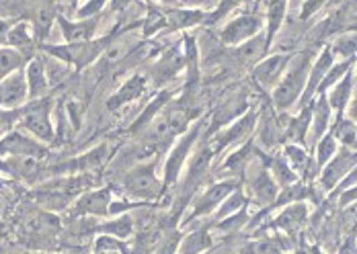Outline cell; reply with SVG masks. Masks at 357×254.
I'll return each instance as SVG.
<instances>
[{"label":"cell","instance_id":"cell-1","mask_svg":"<svg viewBox=\"0 0 357 254\" xmlns=\"http://www.w3.org/2000/svg\"><path fill=\"white\" fill-rule=\"evenodd\" d=\"M310 54H300L296 56V62H289L286 74L282 76L280 84L273 88L271 97L273 103L280 111L291 109L294 105H298L304 88H306V80H308V72H310Z\"/></svg>","mask_w":357,"mask_h":254},{"label":"cell","instance_id":"cell-2","mask_svg":"<svg viewBox=\"0 0 357 254\" xmlns=\"http://www.w3.org/2000/svg\"><path fill=\"white\" fill-rule=\"evenodd\" d=\"M156 168H158V160H148V162L142 160L138 166L128 170L121 182L126 195L138 199L140 203H150L158 199L165 193V189H162V177H158Z\"/></svg>","mask_w":357,"mask_h":254},{"label":"cell","instance_id":"cell-3","mask_svg":"<svg viewBox=\"0 0 357 254\" xmlns=\"http://www.w3.org/2000/svg\"><path fill=\"white\" fill-rule=\"evenodd\" d=\"M113 37L105 39H93V41H84V43H64V45H41L43 51L50 58H56L60 62H64L66 66H72L74 70H82L86 66H91L97 58H101V54L107 49V43Z\"/></svg>","mask_w":357,"mask_h":254},{"label":"cell","instance_id":"cell-4","mask_svg":"<svg viewBox=\"0 0 357 254\" xmlns=\"http://www.w3.org/2000/svg\"><path fill=\"white\" fill-rule=\"evenodd\" d=\"M202 121L193 123L185 134H181V138L177 140V144L171 148V152L167 154V160H165V166H162V189L167 193L169 186L177 184L181 179V173L183 168L187 166V160L191 158V150L193 145L197 144L199 136H202Z\"/></svg>","mask_w":357,"mask_h":254},{"label":"cell","instance_id":"cell-5","mask_svg":"<svg viewBox=\"0 0 357 254\" xmlns=\"http://www.w3.org/2000/svg\"><path fill=\"white\" fill-rule=\"evenodd\" d=\"M52 99L50 97H41L36 101H29L25 107H21V117H19V125L31 134L37 142L50 144L54 142V123H52Z\"/></svg>","mask_w":357,"mask_h":254},{"label":"cell","instance_id":"cell-6","mask_svg":"<svg viewBox=\"0 0 357 254\" xmlns=\"http://www.w3.org/2000/svg\"><path fill=\"white\" fill-rule=\"evenodd\" d=\"M238 189V181H218L214 184H210L193 203L191 212L187 214V218L183 219L181 225H189L191 221H197L202 218H210L214 216V212L220 207V203L232 193Z\"/></svg>","mask_w":357,"mask_h":254},{"label":"cell","instance_id":"cell-7","mask_svg":"<svg viewBox=\"0 0 357 254\" xmlns=\"http://www.w3.org/2000/svg\"><path fill=\"white\" fill-rule=\"evenodd\" d=\"M265 29V19L252 13H245L234 17L232 21H228L224 25V29L220 31V41L226 47H236L245 41H249L255 35H259Z\"/></svg>","mask_w":357,"mask_h":254},{"label":"cell","instance_id":"cell-8","mask_svg":"<svg viewBox=\"0 0 357 254\" xmlns=\"http://www.w3.org/2000/svg\"><path fill=\"white\" fill-rule=\"evenodd\" d=\"M357 164V150L356 148H339V152L324 164L319 173V182H321L322 191L331 193L337 189V184L343 181L349 170Z\"/></svg>","mask_w":357,"mask_h":254},{"label":"cell","instance_id":"cell-9","mask_svg":"<svg viewBox=\"0 0 357 254\" xmlns=\"http://www.w3.org/2000/svg\"><path fill=\"white\" fill-rule=\"evenodd\" d=\"M113 203L111 186L89 189L72 203L74 218H109V207Z\"/></svg>","mask_w":357,"mask_h":254},{"label":"cell","instance_id":"cell-10","mask_svg":"<svg viewBox=\"0 0 357 254\" xmlns=\"http://www.w3.org/2000/svg\"><path fill=\"white\" fill-rule=\"evenodd\" d=\"M294 60L291 54H275V56H265L263 60H259L252 66V80L259 84V88L263 90H271L280 84L282 76L286 74L289 62Z\"/></svg>","mask_w":357,"mask_h":254},{"label":"cell","instance_id":"cell-11","mask_svg":"<svg viewBox=\"0 0 357 254\" xmlns=\"http://www.w3.org/2000/svg\"><path fill=\"white\" fill-rule=\"evenodd\" d=\"M29 103V88L25 70H15L0 80V107L2 109H21Z\"/></svg>","mask_w":357,"mask_h":254},{"label":"cell","instance_id":"cell-12","mask_svg":"<svg viewBox=\"0 0 357 254\" xmlns=\"http://www.w3.org/2000/svg\"><path fill=\"white\" fill-rule=\"evenodd\" d=\"M45 154H47V150L39 144L36 138H29L21 132H8L6 136L0 138V156L41 160Z\"/></svg>","mask_w":357,"mask_h":254},{"label":"cell","instance_id":"cell-13","mask_svg":"<svg viewBox=\"0 0 357 254\" xmlns=\"http://www.w3.org/2000/svg\"><path fill=\"white\" fill-rule=\"evenodd\" d=\"M255 123H257V113L250 111L245 117H241L234 123H230L228 127H220L218 132H214L212 140H208V145L214 150V154H218V152H222L228 145L238 144V142H243V138H247L252 132Z\"/></svg>","mask_w":357,"mask_h":254},{"label":"cell","instance_id":"cell-14","mask_svg":"<svg viewBox=\"0 0 357 254\" xmlns=\"http://www.w3.org/2000/svg\"><path fill=\"white\" fill-rule=\"evenodd\" d=\"M333 64H335V56H333V51H331V45H326L321 51V56H319V58L312 62V66H310L308 80H306V88H304V93H302V97H300V101H298V107H300V109L306 107V105H310V103L317 99V93H319V86H321L322 78L326 76V72L331 70Z\"/></svg>","mask_w":357,"mask_h":254},{"label":"cell","instance_id":"cell-15","mask_svg":"<svg viewBox=\"0 0 357 254\" xmlns=\"http://www.w3.org/2000/svg\"><path fill=\"white\" fill-rule=\"evenodd\" d=\"M58 25H60V31L66 43H84V41H93L97 35V29H99V15L97 17H91V19H76L70 21L62 15L56 17Z\"/></svg>","mask_w":357,"mask_h":254},{"label":"cell","instance_id":"cell-16","mask_svg":"<svg viewBox=\"0 0 357 254\" xmlns=\"http://www.w3.org/2000/svg\"><path fill=\"white\" fill-rule=\"evenodd\" d=\"M214 156V150H212L210 145H202V148L187 160V177H185V182H183V193H191V189L208 175Z\"/></svg>","mask_w":357,"mask_h":254},{"label":"cell","instance_id":"cell-17","mask_svg":"<svg viewBox=\"0 0 357 254\" xmlns=\"http://www.w3.org/2000/svg\"><path fill=\"white\" fill-rule=\"evenodd\" d=\"M306 219H308V205L304 201H296V203L286 205L278 218L269 221V225L273 230H282L286 234H296L304 225Z\"/></svg>","mask_w":357,"mask_h":254},{"label":"cell","instance_id":"cell-18","mask_svg":"<svg viewBox=\"0 0 357 254\" xmlns=\"http://www.w3.org/2000/svg\"><path fill=\"white\" fill-rule=\"evenodd\" d=\"M25 78H27V88H29V101H36L47 95L50 90V80L45 72V60L41 56H33L27 66H25Z\"/></svg>","mask_w":357,"mask_h":254},{"label":"cell","instance_id":"cell-19","mask_svg":"<svg viewBox=\"0 0 357 254\" xmlns=\"http://www.w3.org/2000/svg\"><path fill=\"white\" fill-rule=\"evenodd\" d=\"M146 88H148V76H146V74H134V76H130V78L119 86V90L109 99L107 109H121L123 105H128V103H132L134 99H138Z\"/></svg>","mask_w":357,"mask_h":254},{"label":"cell","instance_id":"cell-20","mask_svg":"<svg viewBox=\"0 0 357 254\" xmlns=\"http://www.w3.org/2000/svg\"><path fill=\"white\" fill-rule=\"evenodd\" d=\"M250 193L255 195V201L261 205V207H271L273 201L278 199L280 195V184L275 182V179L271 177V173L263 166L255 179L250 181Z\"/></svg>","mask_w":357,"mask_h":254},{"label":"cell","instance_id":"cell-21","mask_svg":"<svg viewBox=\"0 0 357 254\" xmlns=\"http://www.w3.org/2000/svg\"><path fill=\"white\" fill-rule=\"evenodd\" d=\"M351 95H354V68L326 93L328 105H331V109L337 113V119L345 117V111H347V105L351 101Z\"/></svg>","mask_w":357,"mask_h":254},{"label":"cell","instance_id":"cell-22","mask_svg":"<svg viewBox=\"0 0 357 254\" xmlns=\"http://www.w3.org/2000/svg\"><path fill=\"white\" fill-rule=\"evenodd\" d=\"M212 248H214V236L210 228H197L181 236L177 254H208V251Z\"/></svg>","mask_w":357,"mask_h":254},{"label":"cell","instance_id":"cell-23","mask_svg":"<svg viewBox=\"0 0 357 254\" xmlns=\"http://www.w3.org/2000/svg\"><path fill=\"white\" fill-rule=\"evenodd\" d=\"M331 115H333V109L328 105L326 95H317V99L312 101V121H310V132H308V138L312 140V144H317L328 132Z\"/></svg>","mask_w":357,"mask_h":254},{"label":"cell","instance_id":"cell-24","mask_svg":"<svg viewBox=\"0 0 357 254\" xmlns=\"http://www.w3.org/2000/svg\"><path fill=\"white\" fill-rule=\"evenodd\" d=\"M232 51H234L236 62L255 66V64H257L259 60H263V58L267 56V51H269L267 39H265V31H261L259 35H255L252 39H249V41H245V43H241V45H236V47H232Z\"/></svg>","mask_w":357,"mask_h":254},{"label":"cell","instance_id":"cell-25","mask_svg":"<svg viewBox=\"0 0 357 254\" xmlns=\"http://www.w3.org/2000/svg\"><path fill=\"white\" fill-rule=\"evenodd\" d=\"M289 0H265V39L267 47H271L278 31L284 25Z\"/></svg>","mask_w":357,"mask_h":254},{"label":"cell","instance_id":"cell-26","mask_svg":"<svg viewBox=\"0 0 357 254\" xmlns=\"http://www.w3.org/2000/svg\"><path fill=\"white\" fill-rule=\"evenodd\" d=\"M36 39H33V29L29 23L21 21V23H15L10 25L8 29V39H6V45H10L15 51H19L23 58H29L31 51H33V45Z\"/></svg>","mask_w":357,"mask_h":254},{"label":"cell","instance_id":"cell-27","mask_svg":"<svg viewBox=\"0 0 357 254\" xmlns=\"http://www.w3.org/2000/svg\"><path fill=\"white\" fill-rule=\"evenodd\" d=\"M206 13L195 8H173L165 13V27L169 29H191L206 23Z\"/></svg>","mask_w":357,"mask_h":254},{"label":"cell","instance_id":"cell-28","mask_svg":"<svg viewBox=\"0 0 357 254\" xmlns=\"http://www.w3.org/2000/svg\"><path fill=\"white\" fill-rule=\"evenodd\" d=\"M185 66V56H177V49H169L154 66L150 76L156 80V84H165L167 80L175 78L178 70H183Z\"/></svg>","mask_w":357,"mask_h":254},{"label":"cell","instance_id":"cell-29","mask_svg":"<svg viewBox=\"0 0 357 254\" xmlns=\"http://www.w3.org/2000/svg\"><path fill=\"white\" fill-rule=\"evenodd\" d=\"M107 154H109V148L105 144L99 145V148H95V150H91V152H86L84 156H80V158H74L70 160L68 164H64V166H60L58 170L62 173H84V170H93V168H97V166H101L105 160H107Z\"/></svg>","mask_w":357,"mask_h":254},{"label":"cell","instance_id":"cell-30","mask_svg":"<svg viewBox=\"0 0 357 254\" xmlns=\"http://www.w3.org/2000/svg\"><path fill=\"white\" fill-rule=\"evenodd\" d=\"M263 164H265V168L271 173V177L275 179V182L280 184V189L298 181V175H296V173H294V168L287 164V160L284 158V156L265 158V160H263Z\"/></svg>","mask_w":357,"mask_h":254},{"label":"cell","instance_id":"cell-31","mask_svg":"<svg viewBox=\"0 0 357 254\" xmlns=\"http://www.w3.org/2000/svg\"><path fill=\"white\" fill-rule=\"evenodd\" d=\"M247 205H249V197L241 191V189H236V191H232L222 203H220V207L214 212V223L215 221H220V219L224 218H230V216H234V214H238L241 209H247Z\"/></svg>","mask_w":357,"mask_h":254},{"label":"cell","instance_id":"cell-32","mask_svg":"<svg viewBox=\"0 0 357 254\" xmlns=\"http://www.w3.org/2000/svg\"><path fill=\"white\" fill-rule=\"evenodd\" d=\"M97 232H99V234L115 236V238H121V240L132 238V236H134V219L128 218V216H115V218L99 223V225H97Z\"/></svg>","mask_w":357,"mask_h":254},{"label":"cell","instance_id":"cell-33","mask_svg":"<svg viewBox=\"0 0 357 254\" xmlns=\"http://www.w3.org/2000/svg\"><path fill=\"white\" fill-rule=\"evenodd\" d=\"M331 134L335 136V140L339 144H343L345 148H356L357 150V125L351 119H347V117L337 119L333 129H331Z\"/></svg>","mask_w":357,"mask_h":254},{"label":"cell","instance_id":"cell-34","mask_svg":"<svg viewBox=\"0 0 357 254\" xmlns=\"http://www.w3.org/2000/svg\"><path fill=\"white\" fill-rule=\"evenodd\" d=\"M331 51L335 56V60H349L357 58V33H345L341 35L333 45Z\"/></svg>","mask_w":357,"mask_h":254},{"label":"cell","instance_id":"cell-35","mask_svg":"<svg viewBox=\"0 0 357 254\" xmlns=\"http://www.w3.org/2000/svg\"><path fill=\"white\" fill-rule=\"evenodd\" d=\"M337 152H339V142L335 140V136H333L331 132H326L321 140L317 142V158H314V162H317V166H319V173H321L322 166H324Z\"/></svg>","mask_w":357,"mask_h":254},{"label":"cell","instance_id":"cell-36","mask_svg":"<svg viewBox=\"0 0 357 254\" xmlns=\"http://www.w3.org/2000/svg\"><path fill=\"white\" fill-rule=\"evenodd\" d=\"M286 251V246L282 244L280 238H261L249 242L238 254H280Z\"/></svg>","mask_w":357,"mask_h":254},{"label":"cell","instance_id":"cell-37","mask_svg":"<svg viewBox=\"0 0 357 254\" xmlns=\"http://www.w3.org/2000/svg\"><path fill=\"white\" fill-rule=\"evenodd\" d=\"M23 60L25 58L19 51H15L13 47H0V80L15 70H21Z\"/></svg>","mask_w":357,"mask_h":254},{"label":"cell","instance_id":"cell-38","mask_svg":"<svg viewBox=\"0 0 357 254\" xmlns=\"http://www.w3.org/2000/svg\"><path fill=\"white\" fill-rule=\"evenodd\" d=\"M123 253L130 254L128 244L121 240V238H115V236H109V234H99L95 238V244H93V253Z\"/></svg>","mask_w":357,"mask_h":254},{"label":"cell","instance_id":"cell-39","mask_svg":"<svg viewBox=\"0 0 357 254\" xmlns=\"http://www.w3.org/2000/svg\"><path fill=\"white\" fill-rule=\"evenodd\" d=\"M249 0H220L218 2V6L214 8V13H210L208 17H206V23L208 25H215L218 21H222L224 17H228L232 10H236L238 6H243V4H247Z\"/></svg>","mask_w":357,"mask_h":254},{"label":"cell","instance_id":"cell-40","mask_svg":"<svg viewBox=\"0 0 357 254\" xmlns=\"http://www.w3.org/2000/svg\"><path fill=\"white\" fill-rule=\"evenodd\" d=\"M105 4H107V0H89L84 6L76 8L74 15H76V19H91V17H97L103 13Z\"/></svg>","mask_w":357,"mask_h":254},{"label":"cell","instance_id":"cell-41","mask_svg":"<svg viewBox=\"0 0 357 254\" xmlns=\"http://www.w3.org/2000/svg\"><path fill=\"white\" fill-rule=\"evenodd\" d=\"M21 109H2L0 107V134L10 132L15 125H19Z\"/></svg>","mask_w":357,"mask_h":254},{"label":"cell","instance_id":"cell-42","mask_svg":"<svg viewBox=\"0 0 357 254\" xmlns=\"http://www.w3.org/2000/svg\"><path fill=\"white\" fill-rule=\"evenodd\" d=\"M54 13H50V10H41L39 15H37V21H36V33L37 39H43V37L50 33V29H52V25H54Z\"/></svg>","mask_w":357,"mask_h":254},{"label":"cell","instance_id":"cell-43","mask_svg":"<svg viewBox=\"0 0 357 254\" xmlns=\"http://www.w3.org/2000/svg\"><path fill=\"white\" fill-rule=\"evenodd\" d=\"M326 4V0H306L304 2V6H302V19H310L314 13H319L322 6Z\"/></svg>","mask_w":357,"mask_h":254},{"label":"cell","instance_id":"cell-44","mask_svg":"<svg viewBox=\"0 0 357 254\" xmlns=\"http://www.w3.org/2000/svg\"><path fill=\"white\" fill-rule=\"evenodd\" d=\"M339 195H341V197H339V205H341V207H347V205L356 203L357 201V184L356 186H349V189H345V191H341Z\"/></svg>","mask_w":357,"mask_h":254},{"label":"cell","instance_id":"cell-45","mask_svg":"<svg viewBox=\"0 0 357 254\" xmlns=\"http://www.w3.org/2000/svg\"><path fill=\"white\" fill-rule=\"evenodd\" d=\"M356 184H357V164L351 168V170H349V175L337 184V193H341V191H345V189H349V186H356Z\"/></svg>","mask_w":357,"mask_h":254},{"label":"cell","instance_id":"cell-46","mask_svg":"<svg viewBox=\"0 0 357 254\" xmlns=\"http://www.w3.org/2000/svg\"><path fill=\"white\" fill-rule=\"evenodd\" d=\"M178 240H181V236H173V238H169L162 246H160V253L158 254H177L178 248Z\"/></svg>","mask_w":357,"mask_h":254},{"label":"cell","instance_id":"cell-47","mask_svg":"<svg viewBox=\"0 0 357 254\" xmlns=\"http://www.w3.org/2000/svg\"><path fill=\"white\" fill-rule=\"evenodd\" d=\"M339 254H357V238L356 236H349V238H347V240L341 244Z\"/></svg>","mask_w":357,"mask_h":254},{"label":"cell","instance_id":"cell-48","mask_svg":"<svg viewBox=\"0 0 357 254\" xmlns=\"http://www.w3.org/2000/svg\"><path fill=\"white\" fill-rule=\"evenodd\" d=\"M347 119H351L357 125V97L356 99H351L349 105H347Z\"/></svg>","mask_w":357,"mask_h":254},{"label":"cell","instance_id":"cell-49","mask_svg":"<svg viewBox=\"0 0 357 254\" xmlns=\"http://www.w3.org/2000/svg\"><path fill=\"white\" fill-rule=\"evenodd\" d=\"M8 29L10 25L6 21H0V45H6V39H8Z\"/></svg>","mask_w":357,"mask_h":254},{"label":"cell","instance_id":"cell-50","mask_svg":"<svg viewBox=\"0 0 357 254\" xmlns=\"http://www.w3.org/2000/svg\"><path fill=\"white\" fill-rule=\"evenodd\" d=\"M111 2H113V10H119V8H121V6H126L130 0H111Z\"/></svg>","mask_w":357,"mask_h":254},{"label":"cell","instance_id":"cell-51","mask_svg":"<svg viewBox=\"0 0 357 254\" xmlns=\"http://www.w3.org/2000/svg\"><path fill=\"white\" fill-rule=\"evenodd\" d=\"M185 4H191V6H197V4H202V2H206V0H183Z\"/></svg>","mask_w":357,"mask_h":254},{"label":"cell","instance_id":"cell-52","mask_svg":"<svg viewBox=\"0 0 357 254\" xmlns=\"http://www.w3.org/2000/svg\"><path fill=\"white\" fill-rule=\"evenodd\" d=\"M64 2H68V4H70V6H74V4H76V2H78V0H64Z\"/></svg>","mask_w":357,"mask_h":254},{"label":"cell","instance_id":"cell-53","mask_svg":"<svg viewBox=\"0 0 357 254\" xmlns=\"http://www.w3.org/2000/svg\"><path fill=\"white\" fill-rule=\"evenodd\" d=\"M312 254H324L322 251H319V248H312Z\"/></svg>","mask_w":357,"mask_h":254},{"label":"cell","instance_id":"cell-54","mask_svg":"<svg viewBox=\"0 0 357 254\" xmlns=\"http://www.w3.org/2000/svg\"><path fill=\"white\" fill-rule=\"evenodd\" d=\"M93 254H123V253H111V251H109V253H93Z\"/></svg>","mask_w":357,"mask_h":254},{"label":"cell","instance_id":"cell-55","mask_svg":"<svg viewBox=\"0 0 357 254\" xmlns=\"http://www.w3.org/2000/svg\"><path fill=\"white\" fill-rule=\"evenodd\" d=\"M27 254H52V253H27Z\"/></svg>","mask_w":357,"mask_h":254},{"label":"cell","instance_id":"cell-56","mask_svg":"<svg viewBox=\"0 0 357 254\" xmlns=\"http://www.w3.org/2000/svg\"><path fill=\"white\" fill-rule=\"evenodd\" d=\"M280 254H286V253H280Z\"/></svg>","mask_w":357,"mask_h":254},{"label":"cell","instance_id":"cell-57","mask_svg":"<svg viewBox=\"0 0 357 254\" xmlns=\"http://www.w3.org/2000/svg\"><path fill=\"white\" fill-rule=\"evenodd\" d=\"M356 62H357V60H356Z\"/></svg>","mask_w":357,"mask_h":254}]
</instances>
